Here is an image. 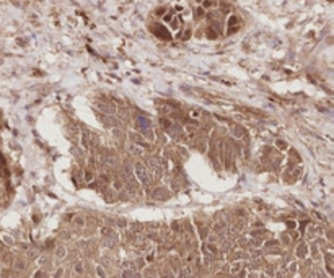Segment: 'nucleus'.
I'll return each mask as SVG.
<instances>
[{
  "instance_id": "obj_1",
  "label": "nucleus",
  "mask_w": 334,
  "mask_h": 278,
  "mask_svg": "<svg viewBox=\"0 0 334 278\" xmlns=\"http://www.w3.org/2000/svg\"><path fill=\"white\" fill-rule=\"evenodd\" d=\"M135 176L139 177V181L142 184H148L150 182V172H148V169L143 166V164H135Z\"/></svg>"
},
{
  "instance_id": "obj_2",
  "label": "nucleus",
  "mask_w": 334,
  "mask_h": 278,
  "mask_svg": "<svg viewBox=\"0 0 334 278\" xmlns=\"http://www.w3.org/2000/svg\"><path fill=\"white\" fill-rule=\"evenodd\" d=\"M137 127H139V130L145 132V130H150L152 124H150V120H148L147 117H143V116H140V117L137 119Z\"/></svg>"
},
{
  "instance_id": "obj_3",
  "label": "nucleus",
  "mask_w": 334,
  "mask_h": 278,
  "mask_svg": "<svg viewBox=\"0 0 334 278\" xmlns=\"http://www.w3.org/2000/svg\"><path fill=\"white\" fill-rule=\"evenodd\" d=\"M153 33L156 36H160V38H163V39H170V34L166 33V29H165L162 25H153Z\"/></svg>"
},
{
  "instance_id": "obj_4",
  "label": "nucleus",
  "mask_w": 334,
  "mask_h": 278,
  "mask_svg": "<svg viewBox=\"0 0 334 278\" xmlns=\"http://www.w3.org/2000/svg\"><path fill=\"white\" fill-rule=\"evenodd\" d=\"M238 25H240L238 17H232V18H230V21H228V33H236V29H238Z\"/></svg>"
},
{
  "instance_id": "obj_5",
  "label": "nucleus",
  "mask_w": 334,
  "mask_h": 278,
  "mask_svg": "<svg viewBox=\"0 0 334 278\" xmlns=\"http://www.w3.org/2000/svg\"><path fill=\"white\" fill-rule=\"evenodd\" d=\"M127 147H129V151H131L132 155H135V156H142V155H143V148L139 147V145H135V143L131 142Z\"/></svg>"
},
{
  "instance_id": "obj_6",
  "label": "nucleus",
  "mask_w": 334,
  "mask_h": 278,
  "mask_svg": "<svg viewBox=\"0 0 334 278\" xmlns=\"http://www.w3.org/2000/svg\"><path fill=\"white\" fill-rule=\"evenodd\" d=\"M98 107H99L101 111H104V112H109V114H112V112H114V107H112V106H106L104 103H99V104H98Z\"/></svg>"
},
{
  "instance_id": "obj_7",
  "label": "nucleus",
  "mask_w": 334,
  "mask_h": 278,
  "mask_svg": "<svg viewBox=\"0 0 334 278\" xmlns=\"http://www.w3.org/2000/svg\"><path fill=\"white\" fill-rule=\"evenodd\" d=\"M163 195L166 197V192H165L163 189H156V190L153 192V197H155V199H163Z\"/></svg>"
},
{
  "instance_id": "obj_8",
  "label": "nucleus",
  "mask_w": 334,
  "mask_h": 278,
  "mask_svg": "<svg viewBox=\"0 0 334 278\" xmlns=\"http://www.w3.org/2000/svg\"><path fill=\"white\" fill-rule=\"evenodd\" d=\"M189 116H191V117H194V119H200V111H197V109H189Z\"/></svg>"
},
{
  "instance_id": "obj_9",
  "label": "nucleus",
  "mask_w": 334,
  "mask_h": 278,
  "mask_svg": "<svg viewBox=\"0 0 334 278\" xmlns=\"http://www.w3.org/2000/svg\"><path fill=\"white\" fill-rule=\"evenodd\" d=\"M114 189H116V190H121V189H122V181L116 179L114 181Z\"/></svg>"
},
{
  "instance_id": "obj_10",
  "label": "nucleus",
  "mask_w": 334,
  "mask_h": 278,
  "mask_svg": "<svg viewBox=\"0 0 334 278\" xmlns=\"http://www.w3.org/2000/svg\"><path fill=\"white\" fill-rule=\"evenodd\" d=\"M277 147H279V148H282V150H284V148H287V143H285L284 140H277Z\"/></svg>"
},
{
  "instance_id": "obj_11",
  "label": "nucleus",
  "mask_w": 334,
  "mask_h": 278,
  "mask_svg": "<svg viewBox=\"0 0 334 278\" xmlns=\"http://www.w3.org/2000/svg\"><path fill=\"white\" fill-rule=\"evenodd\" d=\"M179 25H181V23H179V20H175V21L171 23V28H173V29H178V28H179Z\"/></svg>"
},
{
  "instance_id": "obj_12",
  "label": "nucleus",
  "mask_w": 334,
  "mask_h": 278,
  "mask_svg": "<svg viewBox=\"0 0 334 278\" xmlns=\"http://www.w3.org/2000/svg\"><path fill=\"white\" fill-rule=\"evenodd\" d=\"M75 223H77V226H83V221H82V218H75Z\"/></svg>"
},
{
  "instance_id": "obj_13",
  "label": "nucleus",
  "mask_w": 334,
  "mask_h": 278,
  "mask_svg": "<svg viewBox=\"0 0 334 278\" xmlns=\"http://www.w3.org/2000/svg\"><path fill=\"white\" fill-rule=\"evenodd\" d=\"M85 179H87V181H91V179H93V174H91V172H87V174H85Z\"/></svg>"
},
{
  "instance_id": "obj_14",
  "label": "nucleus",
  "mask_w": 334,
  "mask_h": 278,
  "mask_svg": "<svg viewBox=\"0 0 334 278\" xmlns=\"http://www.w3.org/2000/svg\"><path fill=\"white\" fill-rule=\"evenodd\" d=\"M98 275L101 276V278H104V273H103V270H101V268H98Z\"/></svg>"
},
{
  "instance_id": "obj_15",
  "label": "nucleus",
  "mask_w": 334,
  "mask_h": 278,
  "mask_svg": "<svg viewBox=\"0 0 334 278\" xmlns=\"http://www.w3.org/2000/svg\"><path fill=\"white\" fill-rule=\"evenodd\" d=\"M202 13H204V10H202V8H197V17H200Z\"/></svg>"
}]
</instances>
